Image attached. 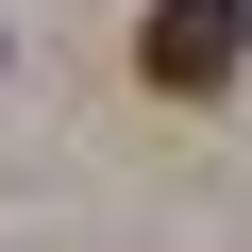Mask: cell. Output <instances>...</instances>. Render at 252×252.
Returning a JSON list of instances; mask_svg holds the SVG:
<instances>
[{"label": "cell", "mask_w": 252, "mask_h": 252, "mask_svg": "<svg viewBox=\"0 0 252 252\" xmlns=\"http://www.w3.org/2000/svg\"><path fill=\"white\" fill-rule=\"evenodd\" d=\"M135 67H152L168 101H219V84L252 67V0H152V17H135Z\"/></svg>", "instance_id": "obj_1"}]
</instances>
